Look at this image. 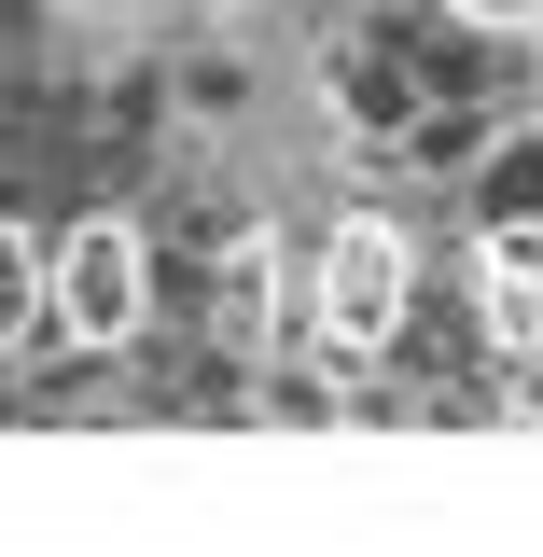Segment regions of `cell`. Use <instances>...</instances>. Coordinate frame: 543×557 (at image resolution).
I'll return each mask as SVG.
<instances>
[{
    "instance_id": "1",
    "label": "cell",
    "mask_w": 543,
    "mask_h": 557,
    "mask_svg": "<svg viewBox=\"0 0 543 557\" xmlns=\"http://www.w3.org/2000/svg\"><path fill=\"white\" fill-rule=\"evenodd\" d=\"M70 307H84V335H112V321L139 307V293H126V237H112V223L70 251Z\"/></svg>"
},
{
    "instance_id": "2",
    "label": "cell",
    "mask_w": 543,
    "mask_h": 557,
    "mask_svg": "<svg viewBox=\"0 0 543 557\" xmlns=\"http://www.w3.org/2000/svg\"><path fill=\"white\" fill-rule=\"evenodd\" d=\"M335 321H348V335H377V321H391V237H377V223L335 251Z\"/></svg>"
}]
</instances>
